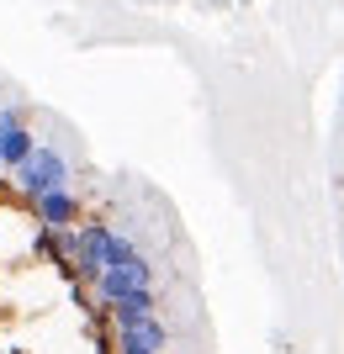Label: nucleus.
Returning a JSON list of instances; mask_svg holds the SVG:
<instances>
[{
    "label": "nucleus",
    "instance_id": "1",
    "mask_svg": "<svg viewBox=\"0 0 344 354\" xmlns=\"http://www.w3.org/2000/svg\"><path fill=\"white\" fill-rule=\"evenodd\" d=\"M138 259H149V254L138 249V243L122 233V227H111V222H80V227H75L69 270H75L80 281H96V275H106V270L138 265Z\"/></svg>",
    "mask_w": 344,
    "mask_h": 354
},
{
    "label": "nucleus",
    "instance_id": "2",
    "mask_svg": "<svg viewBox=\"0 0 344 354\" xmlns=\"http://www.w3.org/2000/svg\"><path fill=\"white\" fill-rule=\"evenodd\" d=\"M11 185L27 196V207H32V201H43V196H53V191H69V185H75V169H69V159H64L59 148L37 143L21 169H11Z\"/></svg>",
    "mask_w": 344,
    "mask_h": 354
},
{
    "label": "nucleus",
    "instance_id": "3",
    "mask_svg": "<svg viewBox=\"0 0 344 354\" xmlns=\"http://www.w3.org/2000/svg\"><path fill=\"white\" fill-rule=\"evenodd\" d=\"M90 291H96V301H101L106 312L127 307V301H138V296H154V265H149V259H138V265L106 270V275L90 281Z\"/></svg>",
    "mask_w": 344,
    "mask_h": 354
},
{
    "label": "nucleus",
    "instance_id": "4",
    "mask_svg": "<svg viewBox=\"0 0 344 354\" xmlns=\"http://www.w3.org/2000/svg\"><path fill=\"white\" fill-rule=\"evenodd\" d=\"M32 148H37V138H32L27 117H21V106H0V169H21V164L32 159Z\"/></svg>",
    "mask_w": 344,
    "mask_h": 354
},
{
    "label": "nucleus",
    "instance_id": "5",
    "mask_svg": "<svg viewBox=\"0 0 344 354\" xmlns=\"http://www.w3.org/2000/svg\"><path fill=\"white\" fill-rule=\"evenodd\" d=\"M32 217H37V227H48V233H69V227H80V196L53 191V196H43V201H32Z\"/></svg>",
    "mask_w": 344,
    "mask_h": 354
},
{
    "label": "nucleus",
    "instance_id": "6",
    "mask_svg": "<svg viewBox=\"0 0 344 354\" xmlns=\"http://www.w3.org/2000/svg\"><path fill=\"white\" fill-rule=\"evenodd\" d=\"M165 349H170V328L159 323V317L117 328V354H165Z\"/></svg>",
    "mask_w": 344,
    "mask_h": 354
}]
</instances>
